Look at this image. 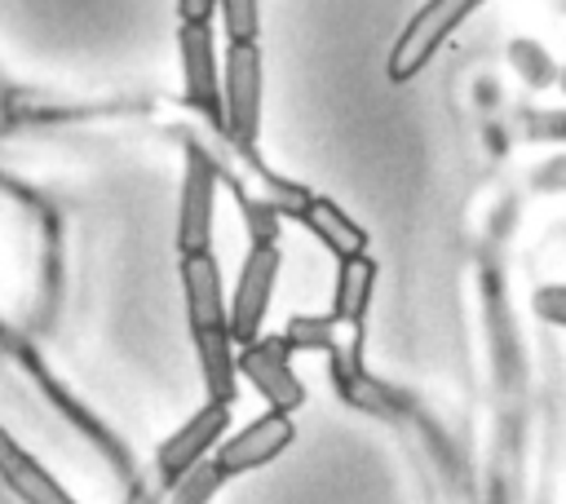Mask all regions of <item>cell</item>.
<instances>
[{"label":"cell","instance_id":"cell-7","mask_svg":"<svg viewBox=\"0 0 566 504\" xmlns=\"http://www.w3.org/2000/svg\"><path fill=\"white\" fill-rule=\"evenodd\" d=\"M230 429V407L226 402H203L190 420H181L177 433H168L155 451V469H159V482L172 486L181 473H190L199 460H208V451L226 438Z\"/></svg>","mask_w":566,"mask_h":504},{"label":"cell","instance_id":"cell-6","mask_svg":"<svg viewBox=\"0 0 566 504\" xmlns=\"http://www.w3.org/2000/svg\"><path fill=\"white\" fill-rule=\"evenodd\" d=\"M177 53H181V93L195 111L221 128V62H217V40L208 22H181L177 31Z\"/></svg>","mask_w":566,"mask_h":504},{"label":"cell","instance_id":"cell-2","mask_svg":"<svg viewBox=\"0 0 566 504\" xmlns=\"http://www.w3.org/2000/svg\"><path fill=\"white\" fill-rule=\"evenodd\" d=\"M261 49L230 44L221 62V133L239 146H252L261 133Z\"/></svg>","mask_w":566,"mask_h":504},{"label":"cell","instance_id":"cell-11","mask_svg":"<svg viewBox=\"0 0 566 504\" xmlns=\"http://www.w3.org/2000/svg\"><path fill=\"white\" fill-rule=\"evenodd\" d=\"M0 482L22 500V504H75L62 482L35 464V455L27 447H18V438L0 424Z\"/></svg>","mask_w":566,"mask_h":504},{"label":"cell","instance_id":"cell-13","mask_svg":"<svg viewBox=\"0 0 566 504\" xmlns=\"http://www.w3.org/2000/svg\"><path fill=\"white\" fill-rule=\"evenodd\" d=\"M195 340V358H199V376L208 389V402H226L234 407L239 393V345L230 340V332H208V336H190Z\"/></svg>","mask_w":566,"mask_h":504},{"label":"cell","instance_id":"cell-14","mask_svg":"<svg viewBox=\"0 0 566 504\" xmlns=\"http://www.w3.org/2000/svg\"><path fill=\"white\" fill-rule=\"evenodd\" d=\"M287 340V349H318V354H336V318L332 314H292L287 327L279 332Z\"/></svg>","mask_w":566,"mask_h":504},{"label":"cell","instance_id":"cell-1","mask_svg":"<svg viewBox=\"0 0 566 504\" xmlns=\"http://www.w3.org/2000/svg\"><path fill=\"white\" fill-rule=\"evenodd\" d=\"M482 0H424L411 18H407V27L398 31V40H394V49H389V80L394 84H407V80H416L424 66H429V57L451 40V31L478 9Z\"/></svg>","mask_w":566,"mask_h":504},{"label":"cell","instance_id":"cell-4","mask_svg":"<svg viewBox=\"0 0 566 504\" xmlns=\"http://www.w3.org/2000/svg\"><path fill=\"white\" fill-rule=\"evenodd\" d=\"M279 265H283L279 248H248V256L239 265V279H234V292H230V340L239 349L252 345L265 327Z\"/></svg>","mask_w":566,"mask_h":504},{"label":"cell","instance_id":"cell-16","mask_svg":"<svg viewBox=\"0 0 566 504\" xmlns=\"http://www.w3.org/2000/svg\"><path fill=\"white\" fill-rule=\"evenodd\" d=\"M230 44H256L261 31V0H217Z\"/></svg>","mask_w":566,"mask_h":504},{"label":"cell","instance_id":"cell-3","mask_svg":"<svg viewBox=\"0 0 566 504\" xmlns=\"http://www.w3.org/2000/svg\"><path fill=\"white\" fill-rule=\"evenodd\" d=\"M239 376L265 398L270 411H283V416L301 411L310 398L301 376L292 371V349L283 336H256L252 345H243L239 349Z\"/></svg>","mask_w":566,"mask_h":504},{"label":"cell","instance_id":"cell-12","mask_svg":"<svg viewBox=\"0 0 566 504\" xmlns=\"http://www.w3.org/2000/svg\"><path fill=\"white\" fill-rule=\"evenodd\" d=\"M371 292H376V261L371 256L340 261L336 265V283H332V318H336V327L345 323L358 336L367 327V314H371Z\"/></svg>","mask_w":566,"mask_h":504},{"label":"cell","instance_id":"cell-5","mask_svg":"<svg viewBox=\"0 0 566 504\" xmlns=\"http://www.w3.org/2000/svg\"><path fill=\"white\" fill-rule=\"evenodd\" d=\"M212 208H217V164L199 146H190L181 195H177V248H181V256L212 252Z\"/></svg>","mask_w":566,"mask_h":504},{"label":"cell","instance_id":"cell-9","mask_svg":"<svg viewBox=\"0 0 566 504\" xmlns=\"http://www.w3.org/2000/svg\"><path fill=\"white\" fill-rule=\"evenodd\" d=\"M181 292H186L190 336L230 332V305H226V287H221V270H217L212 252L181 256Z\"/></svg>","mask_w":566,"mask_h":504},{"label":"cell","instance_id":"cell-18","mask_svg":"<svg viewBox=\"0 0 566 504\" xmlns=\"http://www.w3.org/2000/svg\"><path fill=\"white\" fill-rule=\"evenodd\" d=\"M531 309H535L544 323L566 327V283H548V287H539V292L531 296Z\"/></svg>","mask_w":566,"mask_h":504},{"label":"cell","instance_id":"cell-19","mask_svg":"<svg viewBox=\"0 0 566 504\" xmlns=\"http://www.w3.org/2000/svg\"><path fill=\"white\" fill-rule=\"evenodd\" d=\"M531 137L566 141V111H557V115H531Z\"/></svg>","mask_w":566,"mask_h":504},{"label":"cell","instance_id":"cell-20","mask_svg":"<svg viewBox=\"0 0 566 504\" xmlns=\"http://www.w3.org/2000/svg\"><path fill=\"white\" fill-rule=\"evenodd\" d=\"M212 9H217V0H177L181 22H208V18H212Z\"/></svg>","mask_w":566,"mask_h":504},{"label":"cell","instance_id":"cell-8","mask_svg":"<svg viewBox=\"0 0 566 504\" xmlns=\"http://www.w3.org/2000/svg\"><path fill=\"white\" fill-rule=\"evenodd\" d=\"M292 438H296V424H292V416H283V411H261L256 420H248L234 438H226L221 442V451H217V464H221V473L226 477H243V473H252V469H265L270 460H279L287 447H292Z\"/></svg>","mask_w":566,"mask_h":504},{"label":"cell","instance_id":"cell-15","mask_svg":"<svg viewBox=\"0 0 566 504\" xmlns=\"http://www.w3.org/2000/svg\"><path fill=\"white\" fill-rule=\"evenodd\" d=\"M226 473L217 460H199L190 473H181L172 486H168V500L164 504H212V495L221 491Z\"/></svg>","mask_w":566,"mask_h":504},{"label":"cell","instance_id":"cell-17","mask_svg":"<svg viewBox=\"0 0 566 504\" xmlns=\"http://www.w3.org/2000/svg\"><path fill=\"white\" fill-rule=\"evenodd\" d=\"M243 221L252 248H279V208L270 199H243Z\"/></svg>","mask_w":566,"mask_h":504},{"label":"cell","instance_id":"cell-10","mask_svg":"<svg viewBox=\"0 0 566 504\" xmlns=\"http://www.w3.org/2000/svg\"><path fill=\"white\" fill-rule=\"evenodd\" d=\"M296 221L336 256V265L340 261H358V256H367V230L336 203V199H327V195H310L301 208H296Z\"/></svg>","mask_w":566,"mask_h":504}]
</instances>
